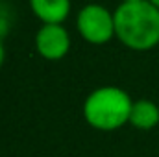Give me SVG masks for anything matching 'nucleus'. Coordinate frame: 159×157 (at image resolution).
Here are the masks:
<instances>
[{"label":"nucleus","instance_id":"obj_9","mask_svg":"<svg viewBox=\"0 0 159 157\" xmlns=\"http://www.w3.org/2000/svg\"><path fill=\"white\" fill-rule=\"evenodd\" d=\"M124 2H137V0H124Z\"/></svg>","mask_w":159,"mask_h":157},{"label":"nucleus","instance_id":"obj_7","mask_svg":"<svg viewBox=\"0 0 159 157\" xmlns=\"http://www.w3.org/2000/svg\"><path fill=\"white\" fill-rule=\"evenodd\" d=\"M2 61H4V46L0 43V67H2Z\"/></svg>","mask_w":159,"mask_h":157},{"label":"nucleus","instance_id":"obj_6","mask_svg":"<svg viewBox=\"0 0 159 157\" xmlns=\"http://www.w3.org/2000/svg\"><path fill=\"white\" fill-rule=\"evenodd\" d=\"M129 124L139 129H152L159 124V107L150 100H139L133 102Z\"/></svg>","mask_w":159,"mask_h":157},{"label":"nucleus","instance_id":"obj_3","mask_svg":"<svg viewBox=\"0 0 159 157\" xmlns=\"http://www.w3.org/2000/svg\"><path fill=\"white\" fill-rule=\"evenodd\" d=\"M78 30L83 39L94 44H102L115 34V19L102 6H85L78 15Z\"/></svg>","mask_w":159,"mask_h":157},{"label":"nucleus","instance_id":"obj_1","mask_svg":"<svg viewBox=\"0 0 159 157\" xmlns=\"http://www.w3.org/2000/svg\"><path fill=\"white\" fill-rule=\"evenodd\" d=\"M113 19L115 34L126 46L148 50L159 43V7L152 2H124L117 7Z\"/></svg>","mask_w":159,"mask_h":157},{"label":"nucleus","instance_id":"obj_5","mask_svg":"<svg viewBox=\"0 0 159 157\" xmlns=\"http://www.w3.org/2000/svg\"><path fill=\"white\" fill-rule=\"evenodd\" d=\"M34 13L46 24H59L70 9L69 0H30Z\"/></svg>","mask_w":159,"mask_h":157},{"label":"nucleus","instance_id":"obj_2","mask_svg":"<svg viewBox=\"0 0 159 157\" xmlns=\"http://www.w3.org/2000/svg\"><path fill=\"white\" fill-rule=\"evenodd\" d=\"M131 98L119 87H100L93 91L83 104V117L89 126L111 131L129 122Z\"/></svg>","mask_w":159,"mask_h":157},{"label":"nucleus","instance_id":"obj_8","mask_svg":"<svg viewBox=\"0 0 159 157\" xmlns=\"http://www.w3.org/2000/svg\"><path fill=\"white\" fill-rule=\"evenodd\" d=\"M150 2H152V4H154L156 7H159V0H150Z\"/></svg>","mask_w":159,"mask_h":157},{"label":"nucleus","instance_id":"obj_4","mask_svg":"<svg viewBox=\"0 0 159 157\" xmlns=\"http://www.w3.org/2000/svg\"><path fill=\"white\" fill-rule=\"evenodd\" d=\"M35 46L46 59H61L70 46L67 30L61 24H44L35 37Z\"/></svg>","mask_w":159,"mask_h":157}]
</instances>
